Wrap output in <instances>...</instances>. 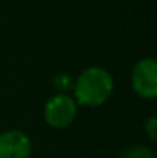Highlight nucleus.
Wrapping results in <instances>:
<instances>
[{"label": "nucleus", "instance_id": "f257e3e1", "mask_svg": "<svg viewBox=\"0 0 157 158\" xmlns=\"http://www.w3.org/2000/svg\"><path fill=\"white\" fill-rule=\"evenodd\" d=\"M114 89V81L111 74L99 66L85 69L74 83L76 103L82 106H102L111 97Z\"/></svg>", "mask_w": 157, "mask_h": 158}, {"label": "nucleus", "instance_id": "f03ea898", "mask_svg": "<svg viewBox=\"0 0 157 158\" xmlns=\"http://www.w3.org/2000/svg\"><path fill=\"white\" fill-rule=\"evenodd\" d=\"M131 85L134 92L142 97L153 100L157 97V61L151 57L139 60L131 74Z\"/></svg>", "mask_w": 157, "mask_h": 158}, {"label": "nucleus", "instance_id": "7ed1b4c3", "mask_svg": "<svg viewBox=\"0 0 157 158\" xmlns=\"http://www.w3.org/2000/svg\"><path fill=\"white\" fill-rule=\"evenodd\" d=\"M77 115V103L66 94H57L51 97L43 110L45 121L54 129H63L69 126Z\"/></svg>", "mask_w": 157, "mask_h": 158}, {"label": "nucleus", "instance_id": "20e7f679", "mask_svg": "<svg viewBox=\"0 0 157 158\" xmlns=\"http://www.w3.org/2000/svg\"><path fill=\"white\" fill-rule=\"evenodd\" d=\"M31 140L22 131H8L0 134V158H29Z\"/></svg>", "mask_w": 157, "mask_h": 158}, {"label": "nucleus", "instance_id": "39448f33", "mask_svg": "<svg viewBox=\"0 0 157 158\" xmlns=\"http://www.w3.org/2000/svg\"><path fill=\"white\" fill-rule=\"evenodd\" d=\"M120 158H156V155H154L153 149H150L146 146H136V148L125 151Z\"/></svg>", "mask_w": 157, "mask_h": 158}, {"label": "nucleus", "instance_id": "423d86ee", "mask_svg": "<svg viewBox=\"0 0 157 158\" xmlns=\"http://www.w3.org/2000/svg\"><path fill=\"white\" fill-rule=\"evenodd\" d=\"M52 83H54V86L59 91H63V92L69 91L72 88V85H74L71 75H68V74H59V75H55L54 80H52Z\"/></svg>", "mask_w": 157, "mask_h": 158}, {"label": "nucleus", "instance_id": "0eeeda50", "mask_svg": "<svg viewBox=\"0 0 157 158\" xmlns=\"http://www.w3.org/2000/svg\"><path fill=\"white\" fill-rule=\"evenodd\" d=\"M145 132H146V135H148V138L151 141H156L157 140V120L154 115L146 118V121H145Z\"/></svg>", "mask_w": 157, "mask_h": 158}]
</instances>
